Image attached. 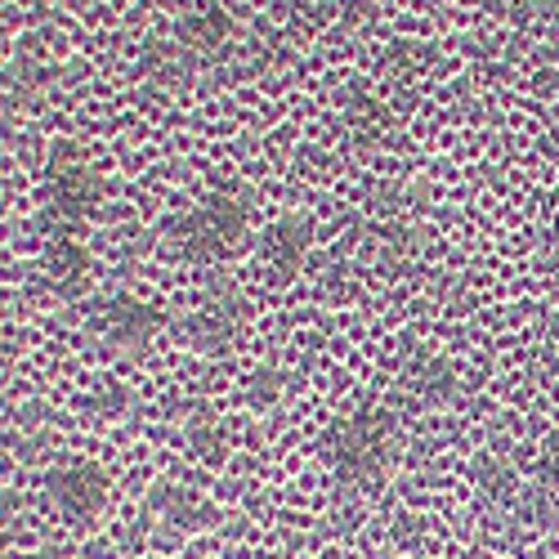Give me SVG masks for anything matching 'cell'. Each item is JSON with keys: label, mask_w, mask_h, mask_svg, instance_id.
<instances>
[{"label": "cell", "mask_w": 559, "mask_h": 559, "mask_svg": "<svg viewBox=\"0 0 559 559\" xmlns=\"http://www.w3.org/2000/svg\"><path fill=\"white\" fill-rule=\"evenodd\" d=\"M32 559H76L72 550H63V546H50V550H36Z\"/></svg>", "instance_id": "5bb4252c"}, {"label": "cell", "mask_w": 559, "mask_h": 559, "mask_svg": "<svg viewBox=\"0 0 559 559\" xmlns=\"http://www.w3.org/2000/svg\"><path fill=\"white\" fill-rule=\"evenodd\" d=\"M399 456V416L385 403H358L336 416L332 430L322 435V461L341 488L367 492L377 488Z\"/></svg>", "instance_id": "6da1fadb"}, {"label": "cell", "mask_w": 559, "mask_h": 559, "mask_svg": "<svg viewBox=\"0 0 559 559\" xmlns=\"http://www.w3.org/2000/svg\"><path fill=\"white\" fill-rule=\"evenodd\" d=\"M403 390L421 403H443L452 394V367L443 358H416L407 371H403Z\"/></svg>", "instance_id": "30bf717a"}, {"label": "cell", "mask_w": 559, "mask_h": 559, "mask_svg": "<svg viewBox=\"0 0 559 559\" xmlns=\"http://www.w3.org/2000/svg\"><path fill=\"white\" fill-rule=\"evenodd\" d=\"M555 5H559V0H555Z\"/></svg>", "instance_id": "9a60e30c"}, {"label": "cell", "mask_w": 559, "mask_h": 559, "mask_svg": "<svg viewBox=\"0 0 559 559\" xmlns=\"http://www.w3.org/2000/svg\"><path fill=\"white\" fill-rule=\"evenodd\" d=\"M40 264H45V277L59 296H76L81 283H85V247L76 238H45V251H40Z\"/></svg>", "instance_id": "9c48e42d"}, {"label": "cell", "mask_w": 559, "mask_h": 559, "mask_svg": "<svg viewBox=\"0 0 559 559\" xmlns=\"http://www.w3.org/2000/svg\"><path fill=\"white\" fill-rule=\"evenodd\" d=\"M99 202V179L85 162L59 157L45 170V193H40V219L50 228V238H76L81 224L90 219Z\"/></svg>", "instance_id": "3957f363"}, {"label": "cell", "mask_w": 559, "mask_h": 559, "mask_svg": "<svg viewBox=\"0 0 559 559\" xmlns=\"http://www.w3.org/2000/svg\"><path fill=\"white\" fill-rule=\"evenodd\" d=\"M247 219H251L247 198L233 193V189H219V193H206L193 211L175 215L170 228H166V242H170V251L179 260L215 264V260H224L233 247L242 242Z\"/></svg>", "instance_id": "7a4b0ae2"}, {"label": "cell", "mask_w": 559, "mask_h": 559, "mask_svg": "<svg viewBox=\"0 0 559 559\" xmlns=\"http://www.w3.org/2000/svg\"><path fill=\"white\" fill-rule=\"evenodd\" d=\"M475 488H479V501L488 506V510H520L524 506V497H528V488H520V471L510 465L506 456H497V452H484L479 461H475Z\"/></svg>", "instance_id": "ba28073f"}, {"label": "cell", "mask_w": 559, "mask_h": 559, "mask_svg": "<svg viewBox=\"0 0 559 559\" xmlns=\"http://www.w3.org/2000/svg\"><path fill=\"white\" fill-rule=\"evenodd\" d=\"M162 328V313L148 300H134L126 292L104 296L90 305V332H95L112 354H144Z\"/></svg>", "instance_id": "8992f818"}, {"label": "cell", "mask_w": 559, "mask_h": 559, "mask_svg": "<svg viewBox=\"0 0 559 559\" xmlns=\"http://www.w3.org/2000/svg\"><path fill=\"white\" fill-rule=\"evenodd\" d=\"M309 242H313V224L305 215H283L273 219L264 233H260V264L269 273V283H292L300 273L305 255H309Z\"/></svg>", "instance_id": "52a82bcc"}, {"label": "cell", "mask_w": 559, "mask_h": 559, "mask_svg": "<svg viewBox=\"0 0 559 559\" xmlns=\"http://www.w3.org/2000/svg\"><path fill=\"white\" fill-rule=\"evenodd\" d=\"M537 488L559 501V435H550V439L542 443V456H537Z\"/></svg>", "instance_id": "7c38bea8"}, {"label": "cell", "mask_w": 559, "mask_h": 559, "mask_svg": "<svg viewBox=\"0 0 559 559\" xmlns=\"http://www.w3.org/2000/svg\"><path fill=\"white\" fill-rule=\"evenodd\" d=\"M242 328H247V296L233 283H211L198 296L193 313L183 318L179 332H183V341H189L193 349H202V354H224L233 341L242 336Z\"/></svg>", "instance_id": "5b68a950"}, {"label": "cell", "mask_w": 559, "mask_h": 559, "mask_svg": "<svg viewBox=\"0 0 559 559\" xmlns=\"http://www.w3.org/2000/svg\"><path fill=\"white\" fill-rule=\"evenodd\" d=\"M40 492H45V501H50V510L59 520L95 524L104 515L108 497H112V479L95 461H68V465H55V471L45 475Z\"/></svg>", "instance_id": "277c9868"}, {"label": "cell", "mask_w": 559, "mask_h": 559, "mask_svg": "<svg viewBox=\"0 0 559 559\" xmlns=\"http://www.w3.org/2000/svg\"><path fill=\"white\" fill-rule=\"evenodd\" d=\"M546 247H550V264L559 269V189L550 198V238H546Z\"/></svg>", "instance_id": "4fadbf2b"}, {"label": "cell", "mask_w": 559, "mask_h": 559, "mask_svg": "<svg viewBox=\"0 0 559 559\" xmlns=\"http://www.w3.org/2000/svg\"><path fill=\"white\" fill-rule=\"evenodd\" d=\"M153 510H157L166 524H179V528H198L206 520L202 497H193L189 488H175V484H166L162 492H153Z\"/></svg>", "instance_id": "8fae6325"}]
</instances>
